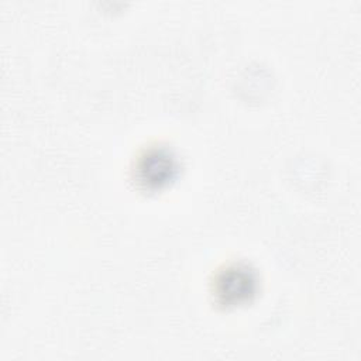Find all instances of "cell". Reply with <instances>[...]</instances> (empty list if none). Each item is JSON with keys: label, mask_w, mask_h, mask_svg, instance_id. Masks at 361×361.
<instances>
[{"label": "cell", "mask_w": 361, "mask_h": 361, "mask_svg": "<svg viewBox=\"0 0 361 361\" xmlns=\"http://www.w3.org/2000/svg\"><path fill=\"white\" fill-rule=\"evenodd\" d=\"M258 278L247 264H231L219 271L213 281L216 302L223 306H238L252 299Z\"/></svg>", "instance_id": "obj_1"}, {"label": "cell", "mask_w": 361, "mask_h": 361, "mask_svg": "<svg viewBox=\"0 0 361 361\" xmlns=\"http://www.w3.org/2000/svg\"><path fill=\"white\" fill-rule=\"evenodd\" d=\"M179 164L173 152L165 147L144 151L134 166V179L145 190H159L175 180Z\"/></svg>", "instance_id": "obj_2"}]
</instances>
